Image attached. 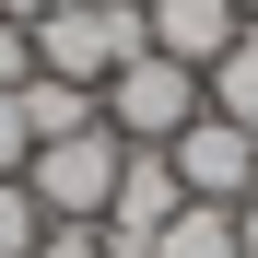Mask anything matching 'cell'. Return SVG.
Listing matches in <instances>:
<instances>
[{
    "label": "cell",
    "mask_w": 258,
    "mask_h": 258,
    "mask_svg": "<svg viewBox=\"0 0 258 258\" xmlns=\"http://www.w3.org/2000/svg\"><path fill=\"white\" fill-rule=\"evenodd\" d=\"M129 59H153V12L141 0H71V12L35 24V71H59V82H94L106 94Z\"/></svg>",
    "instance_id": "obj_1"
},
{
    "label": "cell",
    "mask_w": 258,
    "mask_h": 258,
    "mask_svg": "<svg viewBox=\"0 0 258 258\" xmlns=\"http://www.w3.org/2000/svg\"><path fill=\"white\" fill-rule=\"evenodd\" d=\"M117 164H129V141L94 117V129H71V141H35V153H24V188H35V211H47V223H106Z\"/></svg>",
    "instance_id": "obj_2"
},
{
    "label": "cell",
    "mask_w": 258,
    "mask_h": 258,
    "mask_svg": "<svg viewBox=\"0 0 258 258\" xmlns=\"http://www.w3.org/2000/svg\"><path fill=\"white\" fill-rule=\"evenodd\" d=\"M164 164H176V188H188V200H211V211H246V200H258V129L211 117V106L164 141Z\"/></svg>",
    "instance_id": "obj_3"
},
{
    "label": "cell",
    "mask_w": 258,
    "mask_h": 258,
    "mask_svg": "<svg viewBox=\"0 0 258 258\" xmlns=\"http://www.w3.org/2000/svg\"><path fill=\"white\" fill-rule=\"evenodd\" d=\"M106 129H117V141H141V153H164V141H176V129L200 117V71H176V59H129L117 82H106Z\"/></svg>",
    "instance_id": "obj_4"
},
{
    "label": "cell",
    "mask_w": 258,
    "mask_h": 258,
    "mask_svg": "<svg viewBox=\"0 0 258 258\" xmlns=\"http://www.w3.org/2000/svg\"><path fill=\"white\" fill-rule=\"evenodd\" d=\"M176 211H188V188H176V164L129 141V164H117V200H106V258H153V235L176 223Z\"/></svg>",
    "instance_id": "obj_5"
},
{
    "label": "cell",
    "mask_w": 258,
    "mask_h": 258,
    "mask_svg": "<svg viewBox=\"0 0 258 258\" xmlns=\"http://www.w3.org/2000/svg\"><path fill=\"white\" fill-rule=\"evenodd\" d=\"M235 35H246L235 0H153V59H176V71H211Z\"/></svg>",
    "instance_id": "obj_6"
},
{
    "label": "cell",
    "mask_w": 258,
    "mask_h": 258,
    "mask_svg": "<svg viewBox=\"0 0 258 258\" xmlns=\"http://www.w3.org/2000/svg\"><path fill=\"white\" fill-rule=\"evenodd\" d=\"M12 106H24V141H71V129H94V117H106V106H94V82H59V71H35Z\"/></svg>",
    "instance_id": "obj_7"
},
{
    "label": "cell",
    "mask_w": 258,
    "mask_h": 258,
    "mask_svg": "<svg viewBox=\"0 0 258 258\" xmlns=\"http://www.w3.org/2000/svg\"><path fill=\"white\" fill-rule=\"evenodd\" d=\"M200 106H211V117H235V129H258V24L200 71Z\"/></svg>",
    "instance_id": "obj_8"
},
{
    "label": "cell",
    "mask_w": 258,
    "mask_h": 258,
    "mask_svg": "<svg viewBox=\"0 0 258 258\" xmlns=\"http://www.w3.org/2000/svg\"><path fill=\"white\" fill-rule=\"evenodd\" d=\"M153 258H235V211H211V200H188L176 223L153 235Z\"/></svg>",
    "instance_id": "obj_9"
},
{
    "label": "cell",
    "mask_w": 258,
    "mask_h": 258,
    "mask_svg": "<svg viewBox=\"0 0 258 258\" xmlns=\"http://www.w3.org/2000/svg\"><path fill=\"white\" fill-rule=\"evenodd\" d=\"M35 235H47L35 188H24V176H0V258H35Z\"/></svg>",
    "instance_id": "obj_10"
},
{
    "label": "cell",
    "mask_w": 258,
    "mask_h": 258,
    "mask_svg": "<svg viewBox=\"0 0 258 258\" xmlns=\"http://www.w3.org/2000/svg\"><path fill=\"white\" fill-rule=\"evenodd\" d=\"M35 258H106V223H47Z\"/></svg>",
    "instance_id": "obj_11"
},
{
    "label": "cell",
    "mask_w": 258,
    "mask_h": 258,
    "mask_svg": "<svg viewBox=\"0 0 258 258\" xmlns=\"http://www.w3.org/2000/svg\"><path fill=\"white\" fill-rule=\"evenodd\" d=\"M24 82H35V35H24V24H0V94H24Z\"/></svg>",
    "instance_id": "obj_12"
},
{
    "label": "cell",
    "mask_w": 258,
    "mask_h": 258,
    "mask_svg": "<svg viewBox=\"0 0 258 258\" xmlns=\"http://www.w3.org/2000/svg\"><path fill=\"white\" fill-rule=\"evenodd\" d=\"M24 153H35V141H24V106L0 94V176H24Z\"/></svg>",
    "instance_id": "obj_13"
},
{
    "label": "cell",
    "mask_w": 258,
    "mask_h": 258,
    "mask_svg": "<svg viewBox=\"0 0 258 258\" xmlns=\"http://www.w3.org/2000/svg\"><path fill=\"white\" fill-rule=\"evenodd\" d=\"M47 12H71V0H0V24H24V35L47 24Z\"/></svg>",
    "instance_id": "obj_14"
},
{
    "label": "cell",
    "mask_w": 258,
    "mask_h": 258,
    "mask_svg": "<svg viewBox=\"0 0 258 258\" xmlns=\"http://www.w3.org/2000/svg\"><path fill=\"white\" fill-rule=\"evenodd\" d=\"M235 258H258V200H246V211H235Z\"/></svg>",
    "instance_id": "obj_15"
},
{
    "label": "cell",
    "mask_w": 258,
    "mask_h": 258,
    "mask_svg": "<svg viewBox=\"0 0 258 258\" xmlns=\"http://www.w3.org/2000/svg\"><path fill=\"white\" fill-rule=\"evenodd\" d=\"M141 12H153V0H141Z\"/></svg>",
    "instance_id": "obj_16"
}]
</instances>
